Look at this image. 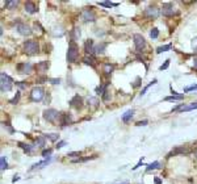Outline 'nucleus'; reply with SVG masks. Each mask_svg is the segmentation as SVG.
<instances>
[{"label": "nucleus", "mask_w": 197, "mask_h": 184, "mask_svg": "<svg viewBox=\"0 0 197 184\" xmlns=\"http://www.w3.org/2000/svg\"><path fill=\"white\" fill-rule=\"evenodd\" d=\"M59 117H60V113L57 109L50 108V109L44 110V118L49 122H55L57 120H59Z\"/></svg>", "instance_id": "obj_6"}, {"label": "nucleus", "mask_w": 197, "mask_h": 184, "mask_svg": "<svg viewBox=\"0 0 197 184\" xmlns=\"http://www.w3.org/2000/svg\"><path fill=\"white\" fill-rule=\"evenodd\" d=\"M192 49L195 50V53L197 54V37H195V38L192 39Z\"/></svg>", "instance_id": "obj_44"}, {"label": "nucleus", "mask_w": 197, "mask_h": 184, "mask_svg": "<svg viewBox=\"0 0 197 184\" xmlns=\"http://www.w3.org/2000/svg\"><path fill=\"white\" fill-rule=\"evenodd\" d=\"M65 143H66L65 141H60V142H59V143H58V145H57L55 147H57V149H60V147H63V146H65Z\"/></svg>", "instance_id": "obj_50"}, {"label": "nucleus", "mask_w": 197, "mask_h": 184, "mask_svg": "<svg viewBox=\"0 0 197 184\" xmlns=\"http://www.w3.org/2000/svg\"><path fill=\"white\" fill-rule=\"evenodd\" d=\"M45 139H46L45 137H38V138H36V141H34V147H44V146H45Z\"/></svg>", "instance_id": "obj_27"}, {"label": "nucleus", "mask_w": 197, "mask_h": 184, "mask_svg": "<svg viewBox=\"0 0 197 184\" xmlns=\"http://www.w3.org/2000/svg\"><path fill=\"white\" fill-rule=\"evenodd\" d=\"M0 168H1V171H4V170L8 168V163H7L5 156H1V158H0Z\"/></svg>", "instance_id": "obj_35"}, {"label": "nucleus", "mask_w": 197, "mask_h": 184, "mask_svg": "<svg viewBox=\"0 0 197 184\" xmlns=\"http://www.w3.org/2000/svg\"><path fill=\"white\" fill-rule=\"evenodd\" d=\"M36 70L39 72H45V71H47V69L50 67V62H47V61H42V62H39L36 64Z\"/></svg>", "instance_id": "obj_16"}, {"label": "nucleus", "mask_w": 197, "mask_h": 184, "mask_svg": "<svg viewBox=\"0 0 197 184\" xmlns=\"http://www.w3.org/2000/svg\"><path fill=\"white\" fill-rule=\"evenodd\" d=\"M133 41H134V46L137 53H142L146 47V39L143 38V36L141 34H134L133 36Z\"/></svg>", "instance_id": "obj_5"}, {"label": "nucleus", "mask_w": 197, "mask_h": 184, "mask_svg": "<svg viewBox=\"0 0 197 184\" xmlns=\"http://www.w3.org/2000/svg\"><path fill=\"white\" fill-rule=\"evenodd\" d=\"M80 155H81L80 151H71L67 154V156H70V158H76V156H80Z\"/></svg>", "instance_id": "obj_41"}, {"label": "nucleus", "mask_w": 197, "mask_h": 184, "mask_svg": "<svg viewBox=\"0 0 197 184\" xmlns=\"http://www.w3.org/2000/svg\"><path fill=\"white\" fill-rule=\"evenodd\" d=\"M160 13H162V12L155 7H147L146 9H145V15H146L148 18H158Z\"/></svg>", "instance_id": "obj_13"}, {"label": "nucleus", "mask_w": 197, "mask_h": 184, "mask_svg": "<svg viewBox=\"0 0 197 184\" xmlns=\"http://www.w3.org/2000/svg\"><path fill=\"white\" fill-rule=\"evenodd\" d=\"M51 153H53V149H45L44 151H42V156L47 158V155H51Z\"/></svg>", "instance_id": "obj_43"}, {"label": "nucleus", "mask_w": 197, "mask_h": 184, "mask_svg": "<svg viewBox=\"0 0 197 184\" xmlns=\"http://www.w3.org/2000/svg\"><path fill=\"white\" fill-rule=\"evenodd\" d=\"M44 137L46 138V139L51 141V142H55V141L59 139V134L58 133H47V134H45Z\"/></svg>", "instance_id": "obj_25"}, {"label": "nucleus", "mask_w": 197, "mask_h": 184, "mask_svg": "<svg viewBox=\"0 0 197 184\" xmlns=\"http://www.w3.org/2000/svg\"><path fill=\"white\" fill-rule=\"evenodd\" d=\"M195 67H197V58L195 59Z\"/></svg>", "instance_id": "obj_52"}, {"label": "nucleus", "mask_w": 197, "mask_h": 184, "mask_svg": "<svg viewBox=\"0 0 197 184\" xmlns=\"http://www.w3.org/2000/svg\"><path fill=\"white\" fill-rule=\"evenodd\" d=\"M188 153H189V150H188L187 146H176L167 154V158H171V156H175V155H180V154H188Z\"/></svg>", "instance_id": "obj_9"}, {"label": "nucleus", "mask_w": 197, "mask_h": 184, "mask_svg": "<svg viewBox=\"0 0 197 184\" xmlns=\"http://www.w3.org/2000/svg\"><path fill=\"white\" fill-rule=\"evenodd\" d=\"M16 84L19 85V87L21 88V90H25V88H26V84H25V82H17Z\"/></svg>", "instance_id": "obj_47"}, {"label": "nucleus", "mask_w": 197, "mask_h": 184, "mask_svg": "<svg viewBox=\"0 0 197 184\" xmlns=\"http://www.w3.org/2000/svg\"><path fill=\"white\" fill-rule=\"evenodd\" d=\"M160 12H162V15L166 16V17L174 16V4H172V3H164Z\"/></svg>", "instance_id": "obj_11"}, {"label": "nucleus", "mask_w": 197, "mask_h": 184, "mask_svg": "<svg viewBox=\"0 0 197 184\" xmlns=\"http://www.w3.org/2000/svg\"><path fill=\"white\" fill-rule=\"evenodd\" d=\"M17 71L20 74H30L33 71V64H30L29 62H23L17 64Z\"/></svg>", "instance_id": "obj_10"}, {"label": "nucleus", "mask_w": 197, "mask_h": 184, "mask_svg": "<svg viewBox=\"0 0 197 184\" xmlns=\"http://www.w3.org/2000/svg\"><path fill=\"white\" fill-rule=\"evenodd\" d=\"M49 162H50V158H47L46 161H44V162H39V163H36V164H33L30 170L33 171V170H36V168H42V166H47V164H49Z\"/></svg>", "instance_id": "obj_28"}, {"label": "nucleus", "mask_w": 197, "mask_h": 184, "mask_svg": "<svg viewBox=\"0 0 197 184\" xmlns=\"http://www.w3.org/2000/svg\"><path fill=\"white\" fill-rule=\"evenodd\" d=\"M113 69H114V64H112V63H109V62L102 64V71H104V74L107 76H109L112 72H113Z\"/></svg>", "instance_id": "obj_19"}, {"label": "nucleus", "mask_w": 197, "mask_h": 184, "mask_svg": "<svg viewBox=\"0 0 197 184\" xmlns=\"http://www.w3.org/2000/svg\"><path fill=\"white\" fill-rule=\"evenodd\" d=\"M20 96H21V92H20V91H17V92H16V95L13 96V99H11L9 101H8V103L12 104V105H15V104H17V103H19Z\"/></svg>", "instance_id": "obj_32"}, {"label": "nucleus", "mask_w": 197, "mask_h": 184, "mask_svg": "<svg viewBox=\"0 0 197 184\" xmlns=\"http://www.w3.org/2000/svg\"><path fill=\"white\" fill-rule=\"evenodd\" d=\"M79 57V47L76 45V42L71 41L68 45V49H67V55H66V58H67V62L68 63H74L76 62Z\"/></svg>", "instance_id": "obj_1"}, {"label": "nucleus", "mask_w": 197, "mask_h": 184, "mask_svg": "<svg viewBox=\"0 0 197 184\" xmlns=\"http://www.w3.org/2000/svg\"><path fill=\"white\" fill-rule=\"evenodd\" d=\"M25 11L28 12V13L33 15V13L37 12V7H36V4L33 1H26L25 3Z\"/></svg>", "instance_id": "obj_18"}, {"label": "nucleus", "mask_w": 197, "mask_h": 184, "mask_svg": "<svg viewBox=\"0 0 197 184\" xmlns=\"http://www.w3.org/2000/svg\"><path fill=\"white\" fill-rule=\"evenodd\" d=\"M12 84H13V79L11 78L9 75H7L5 72L0 74V90L1 92H8L12 90Z\"/></svg>", "instance_id": "obj_3"}, {"label": "nucleus", "mask_w": 197, "mask_h": 184, "mask_svg": "<svg viewBox=\"0 0 197 184\" xmlns=\"http://www.w3.org/2000/svg\"><path fill=\"white\" fill-rule=\"evenodd\" d=\"M17 4H19V3L15 1V0H7L4 5H5V8H8V9H13L17 7Z\"/></svg>", "instance_id": "obj_31"}, {"label": "nucleus", "mask_w": 197, "mask_h": 184, "mask_svg": "<svg viewBox=\"0 0 197 184\" xmlns=\"http://www.w3.org/2000/svg\"><path fill=\"white\" fill-rule=\"evenodd\" d=\"M133 116H134V109H129V110H126V112L122 115V121L125 122V124H128V122L132 121Z\"/></svg>", "instance_id": "obj_17"}, {"label": "nucleus", "mask_w": 197, "mask_h": 184, "mask_svg": "<svg viewBox=\"0 0 197 184\" xmlns=\"http://www.w3.org/2000/svg\"><path fill=\"white\" fill-rule=\"evenodd\" d=\"M99 100H97V97H89L88 99V105L91 107H97L99 105Z\"/></svg>", "instance_id": "obj_37"}, {"label": "nucleus", "mask_w": 197, "mask_h": 184, "mask_svg": "<svg viewBox=\"0 0 197 184\" xmlns=\"http://www.w3.org/2000/svg\"><path fill=\"white\" fill-rule=\"evenodd\" d=\"M193 90H197V84L192 85V87H188V88H185V90H184V92H189V91H193Z\"/></svg>", "instance_id": "obj_48"}, {"label": "nucleus", "mask_w": 197, "mask_h": 184, "mask_svg": "<svg viewBox=\"0 0 197 184\" xmlns=\"http://www.w3.org/2000/svg\"><path fill=\"white\" fill-rule=\"evenodd\" d=\"M70 105L75 109H80L83 107V97L79 96V95H75L71 100H70Z\"/></svg>", "instance_id": "obj_14"}, {"label": "nucleus", "mask_w": 197, "mask_h": 184, "mask_svg": "<svg viewBox=\"0 0 197 184\" xmlns=\"http://www.w3.org/2000/svg\"><path fill=\"white\" fill-rule=\"evenodd\" d=\"M126 184H128V183H126Z\"/></svg>", "instance_id": "obj_54"}, {"label": "nucleus", "mask_w": 197, "mask_h": 184, "mask_svg": "<svg viewBox=\"0 0 197 184\" xmlns=\"http://www.w3.org/2000/svg\"><path fill=\"white\" fill-rule=\"evenodd\" d=\"M156 82H158V80H156V79H154V80H153V82H150V83H148V84L146 85V87H145V88H143V90H142V91H141V96H143V95H145V93H146V91H147V90H148V88H150V87H151V85H154V84H156Z\"/></svg>", "instance_id": "obj_36"}, {"label": "nucleus", "mask_w": 197, "mask_h": 184, "mask_svg": "<svg viewBox=\"0 0 197 184\" xmlns=\"http://www.w3.org/2000/svg\"><path fill=\"white\" fill-rule=\"evenodd\" d=\"M108 85H109V82L104 83V84H100V85H97V87H96V90H95L96 95H97V96H100V95H101V96H102V93H104V92L107 91V87H108Z\"/></svg>", "instance_id": "obj_22"}, {"label": "nucleus", "mask_w": 197, "mask_h": 184, "mask_svg": "<svg viewBox=\"0 0 197 184\" xmlns=\"http://www.w3.org/2000/svg\"><path fill=\"white\" fill-rule=\"evenodd\" d=\"M59 124L60 126H66V125L71 124L72 122V116L70 112H65V113H60V117H59Z\"/></svg>", "instance_id": "obj_12"}, {"label": "nucleus", "mask_w": 197, "mask_h": 184, "mask_svg": "<svg viewBox=\"0 0 197 184\" xmlns=\"http://www.w3.org/2000/svg\"><path fill=\"white\" fill-rule=\"evenodd\" d=\"M184 99V95H177V96H167V97H164V100L166 101H180V100H183Z\"/></svg>", "instance_id": "obj_30"}, {"label": "nucleus", "mask_w": 197, "mask_h": 184, "mask_svg": "<svg viewBox=\"0 0 197 184\" xmlns=\"http://www.w3.org/2000/svg\"><path fill=\"white\" fill-rule=\"evenodd\" d=\"M44 82H49V78L47 76H38L37 78V83H44Z\"/></svg>", "instance_id": "obj_45"}, {"label": "nucleus", "mask_w": 197, "mask_h": 184, "mask_svg": "<svg viewBox=\"0 0 197 184\" xmlns=\"http://www.w3.org/2000/svg\"><path fill=\"white\" fill-rule=\"evenodd\" d=\"M23 47H24V51L29 55H36L39 53V44H38V41H34V39L25 41Z\"/></svg>", "instance_id": "obj_2"}, {"label": "nucleus", "mask_w": 197, "mask_h": 184, "mask_svg": "<svg viewBox=\"0 0 197 184\" xmlns=\"http://www.w3.org/2000/svg\"><path fill=\"white\" fill-rule=\"evenodd\" d=\"M108 46L107 42H100L99 45H96L95 46V50H93V53H96V54H102L105 51V47Z\"/></svg>", "instance_id": "obj_20"}, {"label": "nucleus", "mask_w": 197, "mask_h": 184, "mask_svg": "<svg viewBox=\"0 0 197 184\" xmlns=\"http://www.w3.org/2000/svg\"><path fill=\"white\" fill-rule=\"evenodd\" d=\"M70 36H71V41H76V39L80 38V29L79 28H74V29L70 32Z\"/></svg>", "instance_id": "obj_23"}, {"label": "nucleus", "mask_w": 197, "mask_h": 184, "mask_svg": "<svg viewBox=\"0 0 197 184\" xmlns=\"http://www.w3.org/2000/svg\"><path fill=\"white\" fill-rule=\"evenodd\" d=\"M81 18L86 23H93V21H96V15L92 11V8H86L81 12Z\"/></svg>", "instance_id": "obj_8"}, {"label": "nucleus", "mask_w": 197, "mask_h": 184, "mask_svg": "<svg viewBox=\"0 0 197 184\" xmlns=\"http://www.w3.org/2000/svg\"><path fill=\"white\" fill-rule=\"evenodd\" d=\"M171 47H172V45H171V44L164 45V46H159V47L156 49V54H162V53H164V51L171 50Z\"/></svg>", "instance_id": "obj_26"}, {"label": "nucleus", "mask_w": 197, "mask_h": 184, "mask_svg": "<svg viewBox=\"0 0 197 184\" xmlns=\"http://www.w3.org/2000/svg\"><path fill=\"white\" fill-rule=\"evenodd\" d=\"M147 124H148L147 120H142V121H138L135 125H137V126H145V125H147Z\"/></svg>", "instance_id": "obj_46"}, {"label": "nucleus", "mask_w": 197, "mask_h": 184, "mask_svg": "<svg viewBox=\"0 0 197 184\" xmlns=\"http://www.w3.org/2000/svg\"><path fill=\"white\" fill-rule=\"evenodd\" d=\"M101 97H102V101H109V100H110V92L107 90V91L104 92V93H102Z\"/></svg>", "instance_id": "obj_40"}, {"label": "nucleus", "mask_w": 197, "mask_h": 184, "mask_svg": "<svg viewBox=\"0 0 197 184\" xmlns=\"http://www.w3.org/2000/svg\"><path fill=\"white\" fill-rule=\"evenodd\" d=\"M156 168H160V162H153V163H150V164H147V171H150V170H156Z\"/></svg>", "instance_id": "obj_33"}, {"label": "nucleus", "mask_w": 197, "mask_h": 184, "mask_svg": "<svg viewBox=\"0 0 197 184\" xmlns=\"http://www.w3.org/2000/svg\"><path fill=\"white\" fill-rule=\"evenodd\" d=\"M150 37H151V38H154V39L159 37V30H158V28H153V29H151Z\"/></svg>", "instance_id": "obj_38"}, {"label": "nucleus", "mask_w": 197, "mask_h": 184, "mask_svg": "<svg viewBox=\"0 0 197 184\" xmlns=\"http://www.w3.org/2000/svg\"><path fill=\"white\" fill-rule=\"evenodd\" d=\"M195 156L197 158V149H195Z\"/></svg>", "instance_id": "obj_53"}, {"label": "nucleus", "mask_w": 197, "mask_h": 184, "mask_svg": "<svg viewBox=\"0 0 197 184\" xmlns=\"http://www.w3.org/2000/svg\"><path fill=\"white\" fill-rule=\"evenodd\" d=\"M49 82L53 83V84H59V83H60V79H59V78H58V79H49Z\"/></svg>", "instance_id": "obj_49"}, {"label": "nucleus", "mask_w": 197, "mask_h": 184, "mask_svg": "<svg viewBox=\"0 0 197 184\" xmlns=\"http://www.w3.org/2000/svg\"><path fill=\"white\" fill-rule=\"evenodd\" d=\"M99 5L101 7H107V8H112V7H117V3H110V1H100Z\"/></svg>", "instance_id": "obj_34"}, {"label": "nucleus", "mask_w": 197, "mask_h": 184, "mask_svg": "<svg viewBox=\"0 0 197 184\" xmlns=\"http://www.w3.org/2000/svg\"><path fill=\"white\" fill-rule=\"evenodd\" d=\"M141 82H142V78H141V76H137V78H135V82L132 84V87H133V88H138L139 85L142 84Z\"/></svg>", "instance_id": "obj_39"}, {"label": "nucleus", "mask_w": 197, "mask_h": 184, "mask_svg": "<svg viewBox=\"0 0 197 184\" xmlns=\"http://www.w3.org/2000/svg\"><path fill=\"white\" fill-rule=\"evenodd\" d=\"M83 63L84 64H88V66H95L96 64V58L93 55H86L83 58Z\"/></svg>", "instance_id": "obj_21"}, {"label": "nucleus", "mask_w": 197, "mask_h": 184, "mask_svg": "<svg viewBox=\"0 0 197 184\" xmlns=\"http://www.w3.org/2000/svg\"><path fill=\"white\" fill-rule=\"evenodd\" d=\"M45 96V91L42 87H34L32 91H30V95H29V99L30 101H34V103H38L44 99Z\"/></svg>", "instance_id": "obj_4"}, {"label": "nucleus", "mask_w": 197, "mask_h": 184, "mask_svg": "<svg viewBox=\"0 0 197 184\" xmlns=\"http://www.w3.org/2000/svg\"><path fill=\"white\" fill-rule=\"evenodd\" d=\"M169 62H171V61H169V59H167V61H166V62H164V63L162 64V66L159 67V70H160V71H163V70H167V69H168V66H169Z\"/></svg>", "instance_id": "obj_42"}, {"label": "nucleus", "mask_w": 197, "mask_h": 184, "mask_svg": "<svg viewBox=\"0 0 197 184\" xmlns=\"http://www.w3.org/2000/svg\"><path fill=\"white\" fill-rule=\"evenodd\" d=\"M193 109H197V103H190L189 105H184L180 112H189V110H193Z\"/></svg>", "instance_id": "obj_29"}, {"label": "nucleus", "mask_w": 197, "mask_h": 184, "mask_svg": "<svg viewBox=\"0 0 197 184\" xmlns=\"http://www.w3.org/2000/svg\"><path fill=\"white\" fill-rule=\"evenodd\" d=\"M17 25H16V30L20 33L21 36H30L33 33V30H32V28H30L29 25H26V24H24V23H21L20 21V18H17Z\"/></svg>", "instance_id": "obj_7"}, {"label": "nucleus", "mask_w": 197, "mask_h": 184, "mask_svg": "<svg viewBox=\"0 0 197 184\" xmlns=\"http://www.w3.org/2000/svg\"><path fill=\"white\" fill-rule=\"evenodd\" d=\"M17 145H19V147H21V149H23L24 151L26 153V154H30V153H32V150H33V147H34V146H30V145H28V143H24V142H19Z\"/></svg>", "instance_id": "obj_24"}, {"label": "nucleus", "mask_w": 197, "mask_h": 184, "mask_svg": "<svg viewBox=\"0 0 197 184\" xmlns=\"http://www.w3.org/2000/svg\"><path fill=\"white\" fill-rule=\"evenodd\" d=\"M95 50V45H93V39H87L84 42V53L86 55H92Z\"/></svg>", "instance_id": "obj_15"}, {"label": "nucleus", "mask_w": 197, "mask_h": 184, "mask_svg": "<svg viewBox=\"0 0 197 184\" xmlns=\"http://www.w3.org/2000/svg\"><path fill=\"white\" fill-rule=\"evenodd\" d=\"M154 182H155V184H162V180H160L159 177H155V179H154Z\"/></svg>", "instance_id": "obj_51"}]
</instances>
